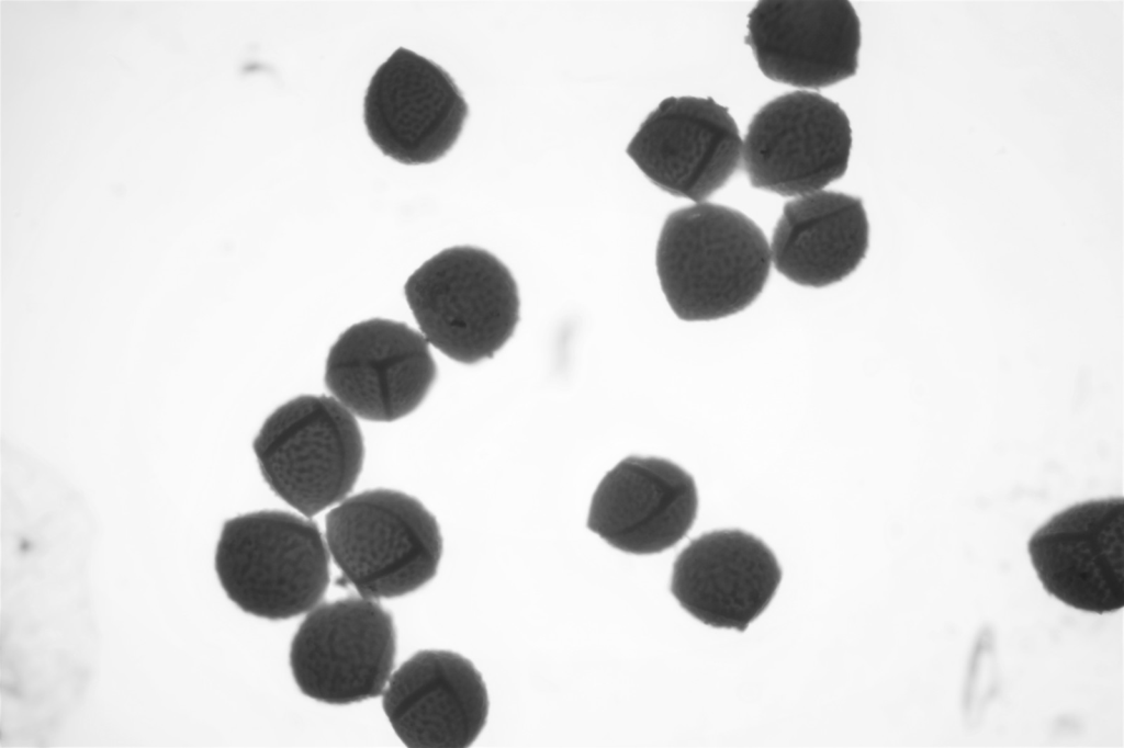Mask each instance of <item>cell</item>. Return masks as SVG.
Returning <instances> with one entry per match:
<instances>
[{"mask_svg": "<svg viewBox=\"0 0 1124 748\" xmlns=\"http://www.w3.org/2000/svg\"><path fill=\"white\" fill-rule=\"evenodd\" d=\"M656 272L682 320L738 314L762 293L772 267L769 243L743 213L709 202L672 212L661 229Z\"/></svg>", "mask_w": 1124, "mask_h": 748, "instance_id": "6da1fadb", "label": "cell"}, {"mask_svg": "<svg viewBox=\"0 0 1124 748\" xmlns=\"http://www.w3.org/2000/svg\"><path fill=\"white\" fill-rule=\"evenodd\" d=\"M329 555L310 518L263 510L224 523L215 570L227 597L243 611L288 620L311 611L324 597Z\"/></svg>", "mask_w": 1124, "mask_h": 748, "instance_id": "7a4b0ae2", "label": "cell"}, {"mask_svg": "<svg viewBox=\"0 0 1124 748\" xmlns=\"http://www.w3.org/2000/svg\"><path fill=\"white\" fill-rule=\"evenodd\" d=\"M404 293L420 332L451 360L475 364L494 356L520 318V297L509 269L473 246L447 248L424 262Z\"/></svg>", "mask_w": 1124, "mask_h": 748, "instance_id": "3957f363", "label": "cell"}, {"mask_svg": "<svg viewBox=\"0 0 1124 748\" xmlns=\"http://www.w3.org/2000/svg\"><path fill=\"white\" fill-rule=\"evenodd\" d=\"M326 543L342 573L338 583L369 599L417 590L435 577L442 555L435 517L416 498L392 489L344 499L326 515Z\"/></svg>", "mask_w": 1124, "mask_h": 748, "instance_id": "277c9868", "label": "cell"}, {"mask_svg": "<svg viewBox=\"0 0 1124 748\" xmlns=\"http://www.w3.org/2000/svg\"><path fill=\"white\" fill-rule=\"evenodd\" d=\"M254 451L270 488L306 518L346 499L364 458L355 416L324 395H302L277 408Z\"/></svg>", "mask_w": 1124, "mask_h": 748, "instance_id": "5b68a950", "label": "cell"}, {"mask_svg": "<svg viewBox=\"0 0 1124 748\" xmlns=\"http://www.w3.org/2000/svg\"><path fill=\"white\" fill-rule=\"evenodd\" d=\"M395 651L392 615L375 599L350 596L308 611L292 641L290 665L305 695L341 705L382 695Z\"/></svg>", "mask_w": 1124, "mask_h": 748, "instance_id": "8992f818", "label": "cell"}, {"mask_svg": "<svg viewBox=\"0 0 1124 748\" xmlns=\"http://www.w3.org/2000/svg\"><path fill=\"white\" fill-rule=\"evenodd\" d=\"M851 146L848 117L839 104L816 92L795 91L753 116L741 166L752 186L799 197L842 178Z\"/></svg>", "mask_w": 1124, "mask_h": 748, "instance_id": "52a82bcc", "label": "cell"}, {"mask_svg": "<svg viewBox=\"0 0 1124 748\" xmlns=\"http://www.w3.org/2000/svg\"><path fill=\"white\" fill-rule=\"evenodd\" d=\"M468 115V103L450 75L404 47L379 66L363 101L371 140L404 165L441 159L457 143Z\"/></svg>", "mask_w": 1124, "mask_h": 748, "instance_id": "ba28073f", "label": "cell"}, {"mask_svg": "<svg viewBox=\"0 0 1124 748\" xmlns=\"http://www.w3.org/2000/svg\"><path fill=\"white\" fill-rule=\"evenodd\" d=\"M437 376L429 343L408 325L384 318L360 321L331 345L325 385L353 416L390 422L413 412Z\"/></svg>", "mask_w": 1124, "mask_h": 748, "instance_id": "9c48e42d", "label": "cell"}, {"mask_svg": "<svg viewBox=\"0 0 1124 748\" xmlns=\"http://www.w3.org/2000/svg\"><path fill=\"white\" fill-rule=\"evenodd\" d=\"M627 155L661 190L700 203L741 166L742 139L713 99L671 97L645 117Z\"/></svg>", "mask_w": 1124, "mask_h": 748, "instance_id": "30bf717a", "label": "cell"}, {"mask_svg": "<svg viewBox=\"0 0 1124 748\" xmlns=\"http://www.w3.org/2000/svg\"><path fill=\"white\" fill-rule=\"evenodd\" d=\"M1124 500L1075 503L1031 535L1027 552L1044 589L1077 610L1109 613L1124 605Z\"/></svg>", "mask_w": 1124, "mask_h": 748, "instance_id": "8fae6325", "label": "cell"}, {"mask_svg": "<svg viewBox=\"0 0 1124 748\" xmlns=\"http://www.w3.org/2000/svg\"><path fill=\"white\" fill-rule=\"evenodd\" d=\"M748 30L745 43L774 81L819 89L857 70L861 24L850 1H760Z\"/></svg>", "mask_w": 1124, "mask_h": 748, "instance_id": "7c38bea8", "label": "cell"}, {"mask_svg": "<svg viewBox=\"0 0 1124 748\" xmlns=\"http://www.w3.org/2000/svg\"><path fill=\"white\" fill-rule=\"evenodd\" d=\"M693 476L676 463L656 456H628L598 484L587 528L610 546L650 555L677 544L698 512Z\"/></svg>", "mask_w": 1124, "mask_h": 748, "instance_id": "4fadbf2b", "label": "cell"}, {"mask_svg": "<svg viewBox=\"0 0 1124 748\" xmlns=\"http://www.w3.org/2000/svg\"><path fill=\"white\" fill-rule=\"evenodd\" d=\"M780 580L778 560L762 540L738 529L717 530L679 553L671 592L698 621L742 632L768 607Z\"/></svg>", "mask_w": 1124, "mask_h": 748, "instance_id": "5bb4252c", "label": "cell"}, {"mask_svg": "<svg viewBox=\"0 0 1124 748\" xmlns=\"http://www.w3.org/2000/svg\"><path fill=\"white\" fill-rule=\"evenodd\" d=\"M382 695L393 729L413 748L469 747L488 715L481 673L450 650L416 653L390 677Z\"/></svg>", "mask_w": 1124, "mask_h": 748, "instance_id": "9a60e30c", "label": "cell"}, {"mask_svg": "<svg viewBox=\"0 0 1124 748\" xmlns=\"http://www.w3.org/2000/svg\"><path fill=\"white\" fill-rule=\"evenodd\" d=\"M868 243L869 225L862 200L821 190L785 204L769 249L772 264L789 281L824 287L853 273Z\"/></svg>", "mask_w": 1124, "mask_h": 748, "instance_id": "2e32d148", "label": "cell"}]
</instances>
